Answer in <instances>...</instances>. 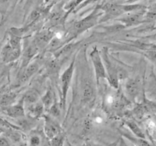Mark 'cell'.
I'll return each instance as SVG.
<instances>
[{
	"label": "cell",
	"mask_w": 156,
	"mask_h": 146,
	"mask_svg": "<svg viewBox=\"0 0 156 146\" xmlns=\"http://www.w3.org/2000/svg\"><path fill=\"white\" fill-rule=\"evenodd\" d=\"M24 102L25 105H31V104H34L39 101V95L36 91L30 90L28 91L25 95H23Z\"/></svg>",
	"instance_id": "obj_17"
},
{
	"label": "cell",
	"mask_w": 156,
	"mask_h": 146,
	"mask_svg": "<svg viewBox=\"0 0 156 146\" xmlns=\"http://www.w3.org/2000/svg\"><path fill=\"white\" fill-rule=\"evenodd\" d=\"M44 132L47 138L51 139L55 135H58L61 132V128L58 121H56L55 117L50 114L44 116Z\"/></svg>",
	"instance_id": "obj_10"
},
{
	"label": "cell",
	"mask_w": 156,
	"mask_h": 146,
	"mask_svg": "<svg viewBox=\"0 0 156 146\" xmlns=\"http://www.w3.org/2000/svg\"><path fill=\"white\" fill-rule=\"evenodd\" d=\"M0 110L4 114L15 120L25 117V107L23 98H21L16 104H13L8 107H2L0 108Z\"/></svg>",
	"instance_id": "obj_6"
},
{
	"label": "cell",
	"mask_w": 156,
	"mask_h": 146,
	"mask_svg": "<svg viewBox=\"0 0 156 146\" xmlns=\"http://www.w3.org/2000/svg\"><path fill=\"white\" fill-rule=\"evenodd\" d=\"M126 125L127 126H128L129 129H130V131H131L137 138L145 139V134H144V132H142L141 128L139 127V125H138L136 122L133 121V120H127Z\"/></svg>",
	"instance_id": "obj_18"
},
{
	"label": "cell",
	"mask_w": 156,
	"mask_h": 146,
	"mask_svg": "<svg viewBox=\"0 0 156 146\" xmlns=\"http://www.w3.org/2000/svg\"><path fill=\"white\" fill-rule=\"evenodd\" d=\"M55 37V33L49 30H43L36 34L34 38V42L37 44L39 48L48 45Z\"/></svg>",
	"instance_id": "obj_12"
},
{
	"label": "cell",
	"mask_w": 156,
	"mask_h": 146,
	"mask_svg": "<svg viewBox=\"0 0 156 146\" xmlns=\"http://www.w3.org/2000/svg\"><path fill=\"white\" fill-rule=\"evenodd\" d=\"M136 1H137V0H127V2H128L129 3H133V2H136Z\"/></svg>",
	"instance_id": "obj_26"
},
{
	"label": "cell",
	"mask_w": 156,
	"mask_h": 146,
	"mask_svg": "<svg viewBox=\"0 0 156 146\" xmlns=\"http://www.w3.org/2000/svg\"><path fill=\"white\" fill-rule=\"evenodd\" d=\"M99 11H100V8L97 7L94 11L92 12L91 14L87 16L86 18L74 22L73 25V34L75 35L80 34L81 33L86 31L89 28H91L92 27H94L95 25H97L99 19H100V15H103V12H99Z\"/></svg>",
	"instance_id": "obj_3"
},
{
	"label": "cell",
	"mask_w": 156,
	"mask_h": 146,
	"mask_svg": "<svg viewBox=\"0 0 156 146\" xmlns=\"http://www.w3.org/2000/svg\"><path fill=\"white\" fill-rule=\"evenodd\" d=\"M90 61L92 62L93 68L95 73L97 83V85H99L100 80L106 79V72L104 63L102 59L101 53L97 47H94L90 53Z\"/></svg>",
	"instance_id": "obj_4"
},
{
	"label": "cell",
	"mask_w": 156,
	"mask_h": 146,
	"mask_svg": "<svg viewBox=\"0 0 156 146\" xmlns=\"http://www.w3.org/2000/svg\"><path fill=\"white\" fill-rule=\"evenodd\" d=\"M45 1H46V2H48V1H49V0H45Z\"/></svg>",
	"instance_id": "obj_28"
},
{
	"label": "cell",
	"mask_w": 156,
	"mask_h": 146,
	"mask_svg": "<svg viewBox=\"0 0 156 146\" xmlns=\"http://www.w3.org/2000/svg\"><path fill=\"white\" fill-rule=\"evenodd\" d=\"M143 54L148 60H150L154 64H156V50H153V49L145 50H143Z\"/></svg>",
	"instance_id": "obj_21"
},
{
	"label": "cell",
	"mask_w": 156,
	"mask_h": 146,
	"mask_svg": "<svg viewBox=\"0 0 156 146\" xmlns=\"http://www.w3.org/2000/svg\"><path fill=\"white\" fill-rule=\"evenodd\" d=\"M2 42L0 41V50H1V49H2Z\"/></svg>",
	"instance_id": "obj_27"
},
{
	"label": "cell",
	"mask_w": 156,
	"mask_h": 146,
	"mask_svg": "<svg viewBox=\"0 0 156 146\" xmlns=\"http://www.w3.org/2000/svg\"><path fill=\"white\" fill-rule=\"evenodd\" d=\"M145 9L139 10V11L131 12H128V14L125 16L121 17V18H118L117 20L122 23L125 27H132L136 25H140L141 23L145 22Z\"/></svg>",
	"instance_id": "obj_9"
},
{
	"label": "cell",
	"mask_w": 156,
	"mask_h": 146,
	"mask_svg": "<svg viewBox=\"0 0 156 146\" xmlns=\"http://www.w3.org/2000/svg\"><path fill=\"white\" fill-rule=\"evenodd\" d=\"M155 50H156V48H155Z\"/></svg>",
	"instance_id": "obj_29"
},
{
	"label": "cell",
	"mask_w": 156,
	"mask_h": 146,
	"mask_svg": "<svg viewBox=\"0 0 156 146\" xmlns=\"http://www.w3.org/2000/svg\"><path fill=\"white\" fill-rule=\"evenodd\" d=\"M18 94L14 91H8L0 95V108L15 104L17 99Z\"/></svg>",
	"instance_id": "obj_15"
},
{
	"label": "cell",
	"mask_w": 156,
	"mask_h": 146,
	"mask_svg": "<svg viewBox=\"0 0 156 146\" xmlns=\"http://www.w3.org/2000/svg\"><path fill=\"white\" fill-rule=\"evenodd\" d=\"M22 49H16L11 46L8 41L0 50V60L3 63L9 64L15 62L22 56Z\"/></svg>",
	"instance_id": "obj_5"
},
{
	"label": "cell",
	"mask_w": 156,
	"mask_h": 146,
	"mask_svg": "<svg viewBox=\"0 0 156 146\" xmlns=\"http://www.w3.org/2000/svg\"><path fill=\"white\" fill-rule=\"evenodd\" d=\"M26 111H28V116H30L31 118L35 120L43 115L44 107L42 102L41 101H38L34 104L26 106Z\"/></svg>",
	"instance_id": "obj_14"
},
{
	"label": "cell",
	"mask_w": 156,
	"mask_h": 146,
	"mask_svg": "<svg viewBox=\"0 0 156 146\" xmlns=\"http://www.w3.org/2000/svg\"><path fill=\"white\" fill-rule=\"evenodd\" d=\"M5 131H6V129H5L3 126H2L1 125H0V135H1V134L5 133Z\"/></svg>",
	"instance_id": "obj_25"
},
{
	"label": "cell",
	"mask_w": 156,
	"mask_h": 146,
	"mask_svg": "<svg viewBox=\"0 0 156 146\" xmlns=\"http://www.w3.org/2000/svg\"><path fill=\"white\" fill-rule=\"evenodd\" d=\"M29 144L31 145H38L41 144V138L37 135H33L29 138Z\"/></svg>",
	"instance_id": "obj_23"
},
{
	"label": "cell",
	"mask_w": 156,
	"mask_h": 146,
	"mask_svg": "<svg viewBox=\"0 0 156 146\" xmlns=\"http://www.w3.org/2000/svg\"><path fill=\"white\" fill-rule=\"evenodd\" d=\"M41 101L42 102L43 106L44 107V111H48L52 105L55 103V95L51 88H49L46 91V93L41 97Z\"/></svg>",
	"instance_id": "obj_16"
},
{
	"label": "cell",
	"mask_w": 156,
	"mask_h": 146,
	"mask_svg": "<svg viewBox=\"0 0 156 146\" xmlns=\"http://www.w3.org/2000/svg\"><path fill=\"white\" fill-rule=\"evenodd\" d=\"M101 53L102 59H103L105 68H106V79L108 80V82L112 88L118 89L119 87V75H118L119 67H117L116 65L111 60L109 51L106 47L103 48L102 53Z\"/></svg>",
	"instance_id": "obj_1"
},
{
	"label": "cell",
	"mask_w": 156,
	"mask_h": 146,
	"mask_svg": "<svg viewBox=\"0 0 156 146\" xmlns=\"http://www.w3.org/2000/svg\"><path fill=\"white\" fill-rule=\"evenodd\" d=\"M12 1L13 0H0V14L2 15V20L5 18V14L9 8Z\"/></svg>",
	"instance_id": "obj_19"
},
{
	"label": "cell",
	"mask_w": 156,
	"mask_h": 146,
	"mask_svg": "<svg viewBox=\"0 0 156 146\" xmlns=\"http://www.w3.org/2000/svg\"><path fill=\"white\" fill-rule=\"evenodd\" d=\"M64 137L62 132L59 133L58 135H55L54 138L50 139V144L52 145H63L64 144Z\"/></svg>",
	"instance_id": "obj_22"
},
{
	"label": "cell",
	"mask_w": 156,
	"mask_h": 146,
	"mask_svg": "<svg viewBox=\"0 0 156 146\" xmlns=\"http://www.w3.org/2000/svg\"><path fill=\"white\" fill-rule=\"evenodd\" d=\"M41 66V64L38 60H32L27 66L21 69V73H19V78H18V84L19 85H22L26 83L31 77L38 71Z\"/></svg>",
	"instance_id": "obj_8"
},
{
	"label": "cell",
	"mask_w": 156,
	"mask_h": 146,
	"mask_svg": "<svg viewBox=\"0 0 156 146\" xmlns=\"http://www.w3.org/2000/svg\"><path fill=\"white\" fill-rule=\"evenodd\" d=\"M95 98V88L91 81H87L83 84L82 89V98L87 104L93 102Z\"/></svg>",
	"instance_id": "obj_13"
},
{
	"label": "cell",
	"mask_w": 156,
	"mask_h": 146,
	"mask_svg": "<svg viewBox=\"0 0 156 146\" xmlns=\"http://www.w3.org/2000/svg\"><path fill=\"white\" fill-rule=\"evenodd\" d=\"M12 144V141L9 138L4 134L0 135V145H10Z\"/></svg>",
	"instance_id": "obj_24"
},
{
	"label": "cell",
	"mask_w": 156,
	"mask_h": 146,
	"mask_svg": "<svg viewBox=\"0 0 156 146\" xmlns=\"http://www.w3.org/2000/svg\"><path fill=\"white\" fill-rule=\"evenodd\" d=\"M40 48L34 41H31L30 44H24L22 53V62H21V69L24 68L32 61V59L38 54Z\"/></svg>",
	"instance_id": "obj_7"
},
{
	"label": "cell",
	"mask_w": 156,
	"mask_h": 146,
	"mask_svg": "<svg viewBox=\"0 0 156 146\" xmlns=\"http://www.w3.org/2000/svg\"><path fill=\"white\" fill-rule=\"evenodd\" d=\"M141 82L139 78H132L126 79L125 83V91L126 96L132 101H135L140 93Z\"/></svg>",
	"instance_id": "obj_11"
},
{
	"label": "cell",
	"mask_w": 156,
	"mask_h": 146,
	"mask_svg": "<svg viewBox=\"0 0 156 146\" xmlns=\"http://www.w3.org/2000/svg\"><path fill=\"white\" fill-rule=\"evenodd\" d=\"M75 68V59L70 62L69 66L63 71L60 77V81H61V104L62 108H65L66 100H67V93H68L69 88L70 87L72 78H73V71Z\"/></svg>",
	"instance_id": "obj_2"
},
{
	"label": "cell",
	"mask_w": 156,
	"mask_h": 146,
	"mask_svg": "<svg viewBox=\"0 0 156 146\" xmlns=\"http://www.w3.org/2000/svg\"><path fill=\"white\" fill-rule=\"evenodd\" d=\"M61 103H54L53 105L51 107V108L49 109L48 111V114H50L51 116L54 117L55 118L56 117H58L61 114ZM62 107V106H61Z\"/></svg>",
	"instance_id": "obj_20"
}]
</instances>
